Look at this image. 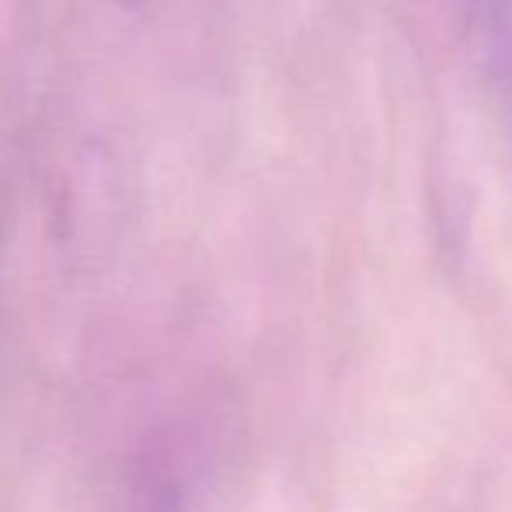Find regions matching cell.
I'll use <instances>...</instances> for the list:
<instances>
[{"label": "cell", "mask_w": 512, "mask_h": 512, "mask_svg": "<svg viewBox=\"0 0 512 512\" xmlns=\"http://www.w3.org/2000/svg\"><path fill=\"white\" fill-rule=\"evenodd\" d=\"M467 56L488 112L512 150V0H460Z\"/></svg>", "instance_id": "6da1fadb"}, {"label": "cell", "mask_w": 512, "mask_h": 512, "mask_svg": "<svg viewBox=\"0 0 512 512\" xmlns=\"http://www.w3.org/2000/svg\"><path fill=\"white\" fill-rule=\"evenodd\" d=\"M119 512H185L182 485L171 471L157 464H143L126 485Z\"/></svg>", "instance_id": "7a4b0ae2"}]
</instances>
